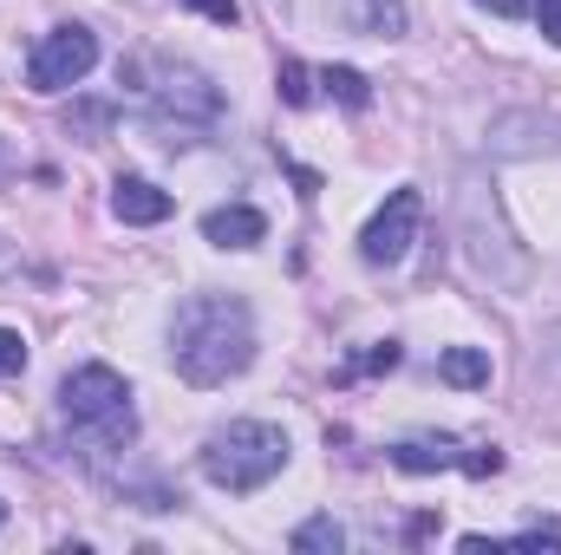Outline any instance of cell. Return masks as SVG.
Wrapping results in <instances>:
<instances>
[{"instance_id": "cell-5", "label": "cell", "mask_w": 561, "mask_h": 555, "mask_svg": "<svg viewBox=\"0 0 561 555\" xmlns=\"http://www.w3.org/2000/svg\"><path fill=\"white\" fill-rule=\"evenodd\" d=\"M92 66H99V33L72 20V26H53V33L33 46L26 86H33V92H66V86H79Z\"/></svg>"}, {"instance_id": "cell-6", "label": "cell", "mask_w": 561, "mask_h": 555, "mask_svg": "<svg viewBox=\"0 0 561 555\" xmlns=\"http://www.w3.org/2000/svg\"><path fill=\"white\" fill-rule=\"evenodd\" d=\"M419 223H424V196H419V190H392V196H386V209L366 223V236H359V256H366L373 269H392V262H405V249H412Z\"/></svg>"}, {"instance_id": "cell-14", "label": "cell", "mask_w": 561, "mask_h": 555, "mask_svg": "<svg viewBox=\"0 0 561 555\" xmlns=\"http://www.w3.org/2000/svg\"><path fill=\"white\" fill-rule=\"evenodd\" d=\"M275 92H280V105H313V72L300 66V59H280V72H275Z\"/></svg>"}, {"instance_id": "cell-10", "label": "cell", "mask_w": 561, "mask_h": 555, "mask_svg": "<svg viewBox=\"0 0 561 555\" xmlns=\"http://www.w3.org/2000/svg\"><path fill=\"white\" fill-rule=\"evenodd\" d=\"M437 380L477 393V386H490V353H483V347H444V353H437Z\"/></svg>"}, {"instance_id": "cell-9", "label": "cell", "mask_w": 561, "mask_h": 555, "mask_svg": "<svg viewBox=\"0 0 561 555\" xmlns=\"http://www.w3.org/2000/svg\"><path fill=\"white\" fill-rule=\"evenodd\" d=\"M386 457H392L399 471H412V477H424V471H457V464H463V444L437 431V438H399V444H392Z\"/></svg>"}, {"instance_id": "cell-11", "label": "cell", "mask_w": 561, "mask_h": 555, "mask_svg": "<svg viewBox=\"0 0 561 555\" xmlns=\"http://www.w3.org/2000/svg\"><path fill=\"white\" fill-rule=\"evenodd\" d=\"M346 20H353L359 33H373V39H399V33H405V7H399V0H353Z\"/></svg>"}, {"instance_id": "cell-19", "label": "cell", "mask_w": 561, "mask_h": 555, "mask_svg": "<svg viewBox=\"0 0 561 555\" xmlns=\"http://www.w3.org/2000/svg\"><path fill=\"white\" fill-rule=\"evenodd\" d=\"M176 7H196V13H209L216 26H236V20H242V7H236V0H176Z\"/></svg>"}, {"instance_id": "cell-18", "label": "cell", "mask_w": 561, "mask_h": 555, "mask_svg": "<svg viewBox=\"0 0 561 555\" xmlns=\"http://www.w3.org/2000/svg\"><path fill=\"white\" fill-rule=\"evenodd\" d=\"M20 366H26V340L13 327H0V380H13Z\"/></svg>"}, {"instance_id": "cell-2", "label": "cell", "mask_w": 561, "mask_h": 555, "mask_svg": "<svg viewBox=\"0 0 561 555\" xmlns=\"http://www.w3.org/2000/svg\"><path fill=\"white\" fill-rule=\"evenodd\" d=\"M59 412H66V424L79 431V444H85L92 457H112V451H125V444L138 438L131 386H125L112 366H79V373H66Z\"/></svg>"}, {"instance_id": "cell-23", "label": "cell", "mask_w": 561, "mask_h": 555, "mask_svg": "<svg viewBox=\"0 0 561 555\" xmlns=\"http://www.w3.org/2000/svg\"><path fill=\"white\" fill-rule=\"evenodd\" d=\"M0 523H7V503H0Z\"/></svg>"}, {"instance_id": "cell-13", "label": "cell", "mask_w": 561, "mask_h": 555, "mask_svg": "<svg viewBox=\"0 0 561 555\" xmlns=\"http://www.w3.org/2000/svg\"><path fill=\"white\" fill-rule=\"evenodd\" d=\"M287 543H294L300 555H340V543H346V530H340L333 517H307V523H300V530H294Z\"/></svg>"}, {"instance_id": "cell-3", "label": "cell", "mask_w": 561, "mask_h": 555, "mask_svg": "<svg viewBox=\"0 0 561 555\" xmlns=\"http://www.w3.org/2000/svg\"><path fill=\"white\" fill-rule=\"evenodd\" d=\"M280 464H287V431L262 424V418H236V424L209 431V444H203V477L229 497L262 490Z\"/></svg>"}, {"instance_id": "cell-20", "label": "cell", "mask_w": 561, "mask_h": 555, "mask_svg": "<svg viewBox=\"0 0 561 555\" xmlns=\"http://www.w3.org/2000/svg\"><path fill=\"white\" fill-rule=\"evenodd\" d=\"M536 26H542L549 46H561V0H542V7H536Z\"/></svg>"}, {"instance_id": "cell-16", "label": "cell", "mask_w": 561, "mask_h": 555, "mask_svg": "<svg viewBox=\"0 0 561 555\" xmlns=\"http://www.w3.org/2000/svg\"><path fill=\"white\" fill-rule=\"evenodd\" d=\"M112 118H118L112 105H79V112L66 118V132H72V138H85V144H99L105 132H112Z\"/></svg>"}, {"instance_id": "cell-24", "label": "cell", "mask_w": 561, "mask_h": 555, "mask_svg": "<svg viewBox=\"0 0 561 555\" xmlns=\"http://www.w3.org/2000/svg\"><path fill=\"white\" fill-rule=\"evenodd\" d=\"M0 163H7V150H0Z\"/></svg>"}, {"instance_id": "cell-12", "label": "cell", "mask_w": 561, "mask_h": 555, "mask_svg": "<svg viewBox=\"0 0 561 555\" xmlns=\"http://www.w3.org/2000/svg\"><path fill=\"white\" fill-rule=\"evenodd\" d=\"M320 86H327L346 112H366V105H373V86H366V72H353V66H327Z\"/></svg>"}, {"instance_id": "cell-4", "label": "cell", "mask_w": 561, "mask_h": 555, "mask_svg": "<svg viewBox=\"0 0 561 555\" xmlns=\"http://www.w3.org/2000/svg\"><path fill=\"white\" fill-rule=\"evenodd\" d=\"M216 118H222V92H216L203 72H170V79L150 92V132H157V144H170V150L203 144Z\"/></svg>"}, {"instance_id": "cell-1", "label": "cell", "mask_w": 561, "mask_h": 555, "mask_svg": "<svg viewBox=\"0 0 561 555\" xmlns=\"http://www.w3.org/2000/svg\"><path fill=\"white\" fill-rule=\"evenodd\" d=\"M170 360L190 386H229L255 366V314L236 294H190L170 327Z\"/></svg>"}, {"instance_id": "cell-7", "label": "cell", "mask_w": 561, "mask_h": 555, "mask_svg": "<svg viewBox=\"0 0 561 555\" xmlns=\"http://www.w3.org/2000/svg\"><path fill=\"white\" fill-rule=\"evenodd\" d=\"M262 236H268V216L249 203H222L203 216V242H216V249H255Z\"/></svg>"}, {"instance_id": "cell-21", "label": "cell", "mask_w": 561, "mask_h": 555, "mask_svg": "<svg viewBox=\"0 0 561 555\" xmlns=\"http://www.w3.org/2000/svg\"><path fill=\"white\" fill-rule=\"evenodd\" d=\"M510 550H561V530H523Z\"/></svg>"}, {"instance_id": "cell-17", "label": "cell", "mask_w": 561, "mask_h": 555, "mask_svg": "<svg viewBox=\"0 0 561 555\" xmlns=\"http://www.w3.org/2000/svg\"><path fill=\"white\" fill-rule=\"evenodd\" d=\"M457 471H463V477H496V471H503V451H496V444H470Z\"/></svg>"}, {"instance_id": "cell-15", "label": "cell", "mask_w": 561, "mask_h": 555, "mask_svg": "<svg viewBox=\"0 0 561 555\" xmlns=\"http://www.w3.org/2000/svg\"><path fill=\"white\" fill-rule=\"evenodd\" d=\"M399 366V347L392 340H373V347H359L346 366H340V380H359V373H392Z\"/></svg>"}, {"instance_id": "cell-22", "label": "cell", "mask_w": 561, "mask_h": 555, "mask_svg": "<svg viewBox=\"0 0 561 555\" xmlns=\"http://www.w3.org/2000/svg\"><path fill=\"white\" fill-rule=\"evenodd\" d=\"M477 7H490V13H503V20H523V13H529V0H477Z\"/></svg>"}, {"instance_id": "cell-8", "label": "cell", "mask_w": 561, "mask_h": 555, "mask_svg": "<svg viewBox=\"0 0 561 555\" xmlns=\"http://www.w3.org/2000/svg\"><path fill=\"white\" fill-rule=\"evenodd\" d=\"M112 216L150 229V223H163V216H170V190H157L150 177H118V183H112Z\"/></svg>"}]
</instances>
